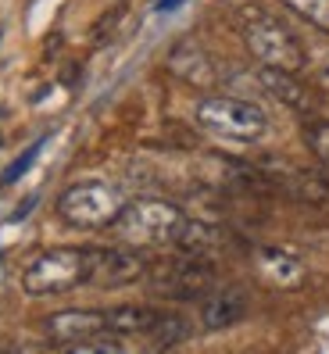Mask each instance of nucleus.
I'll return each instance as SVG.
<instances>
[{
  "label": "nucleus",
  "instance_id": "f257e3e1",
  "mask_svg": "<svg viewBox=\"0 0 329 354\" xmlns=\"http://www.w3.org/2000/svg\"><path fill=\"white\" fill-rule=\"evenodd\" d=\"M187 212L172 201L161 197H140L122 207L115 218V236L118 243L136 247V251H161V247H176L182 225H187Z\"/></svg>",
  "mask_w": 329,
  "mask_h": 354
},
{
  "label": "nucleus",
  "instance_id": "f03ea898",
  "mask_svg": "<svg viewBox=\"0 0 329 354\" xmlns=\"http://www.w3.org/2000/svg\"><path fill=\"white\" fill-rule=\"evenodd\" d=\"M240 36H243V44L258 65L283 68V72H304V44L269 11L243 8L240 11Z\"/></svg>",
  "mask_w": 329,
  "mask_h": 354
},
{
  "label": "nucleus",
  "instance_id": "7ed1b4c3",
  "mask_svg": "<svg viewBox=\"0 0 329 354\" xmlns=\"http://www.w3.org/2000/svg\"><path fill=\"white\" fill-rule=\"evenodd\" d=\"M90 251L93 247H54L32 258L22 272V290L29 297L68 294L90 279Z\"/></svg>",
  "mask_w": 329,
  "mask_h": 354
},
{
  "label": "nucleus",
  "instance_id": "20e7f679",
  "mask_svg": "<svg viewBox=\"0 0 329 354\" xmlns=\"http://www.w3.org/2000/svg\"><path fill=\"white\" fill-rule=\"evenodd\" d=\"M126 204L129 201L122 194V186L90 179V183H72L57 197V215L72 229H111Z\"/></svg>",
  "mask_w": 329,
  "mask_h": 354
},
{
  "label": "nucleus",
  "instance_id": "39448f33",
  "mask_svg": "<svg viewBox=\"0 0 329 354\" xmlns=\"http://www.w3.org/2000/svg\"><path fill=\"white\" fill-rule=\"evenodd\" d=\"M143 279H147L151 294L161 297V301H204L218 286L215 261L182 254V251L172 261L147 265V276Z\"/></svg>",
  "mask_w": 329,
  "mask_h": 354
},
{
  "label": "nucleus",
  "instance_id": "423d86ee",
  "mask_svg": "<svg viewBox=\"0 0 329 354\" xmlns=\"http://www.w3.org/2000/svg\"><path fill=\"white\" fill-rule=\"evenodd\" d=\"M197 122H200V129L240 140V143H254L269 133V115L258 104L240 100V97H222V93L204 97L197 104Z\"/></svg>",
  "mask_w": 329,
  "mask_h": 354
},
{
  "label": "nucleus",
  "instance_id": "0eeeda50",
  "mask_svg": "<svg viewBox=\"0 0 329 354\" xmlns=\"http://www.w3.org/2000/svg\"><path fill=\"white\" fill-rule=\"evenodd\" d=\"M147 258L136 247H93L90 251V286H100V290H122V286H133V283H143L147 276Z\"/></svg>",
  "mask_w": 329,
  "mask_h": 354
},
{
  "label": "nucleus",
  "instance_id": "6e6552de",
  "mask_svg": "<svg viewBox=\"0 0 329 354\" xmlns=\"http://www.w3.org/2000/svg\"><path fill=\"white\" fill-rule=\"evenodd\" d=\"M39 329L50 337V344L57 347H75L82 340H90L93 333L108 329V311H93V308H72V311H54L39 322Z\"/></svg>",
  "mask_w": 329,
  "mask_h": 354
},
{
  "label": "nucleus",
  "instance_id": "1a4fd4ad",
  "mask_svg": "<svg viewBox=\"0 0 329 354\" xmlns=\"http://www.w3.org/2000/svg\"><path fill=\"white\" fill-rule=\"evenodd\" d=\"M261 176L269 186H279L290 197L304 201V204H322L329 197V172H312V169H294V165H283V161H265L261 165Z\"/></svg>",
  "mask_w": 329,
  "mask_h": 354
},
{
  "label": "nucleus",
  "instance_id": "9d476101",
  "mask_svg": "<svg viewBox=\"0 0 329 354\" xmlns=\"http://www.w3.org/2000/svg\"><path fill=\"white\" fill-rule=\"evenodd\" d=\"M258 82H261V90L269 93V97H276L279 104H286L290 111H297V115H304V118L319 111V97H315V90L301 79V72H283V68H265V65H261Z\"/></svg>",
  "mask_w": 329,
  "mask_h": 354
},
{
  "label": "nucleus",
  "instance_id": "9b49d317",
  "mask_svg": "<svg viewBox=\"0 0 329 354\" xmlns=\"http://www.w3.org/2000/svg\"><path fill=\"white\" fill-rule=\"evenodd\" d=\"M176 251L215 261V258L233 251V233H229V229H222V225H215V222L187 218V225H182V233L176 240Z\"/></svg>",
  "mask_w": 329,
  "mask_h": 354
},
{
  "label": "nucleus",
  "instance_id": "f8f14e48",
  "mask_svg": "<svg viewBox=\"0 0 329 354\" xmlns=\"http://www.w3.org/2000/svg\"><path fill=\"white\" fill-rule=\"evenodd\" d=\"M247 290L243 286H215L208 297L200 304V326L208 333H222L236 326L243 315H247Z\"/></svg>",
  "mask_w": 329,
  "mask_h": 354
},
{
  "label": "nucleus",
  "instance_id": "ddd939ff",
  "mask_svg": "<svg viewBox=\"0 0 329 354\" xmlns=\"http://www.w3.org/2000/svg\"><path fill=\"white\" fill-rule=\"evenodd\" d=\"M251 261H254V272L269 286H276V290H297V286H304V265L294 254L279 251V247H254Z\"/></svg>",
  "mask_w": 329,
  "mask_h": 354
},
{
  "label": "nucleus",
  "instance_id": "4468645a",
  "mask_svg": "<svg viewBox=\"0 0 329 354\" xmlns=\"http://www.w3.org/2000/svg\"><path fill=\"white\" fill-rule=\"evenodd\" d=\"M169 68L182 79V82H190V86H215V82L222 79L218 75V65H215V57L208 50H200L197 44H179L169 57Z\"/></svg>",
  "mask_w": 329,
  "mask_h": 354
},
{
  "label": "nucleus",
  "instance_id": "2eb2a0df",
  "mask_svg": "<svg viewBox=\"0 0 329 354\" xmlns=\"http://www.w3.org/2000/svg\"><path fill=\"white\" fill-rule=\"evenodd\" d=\"M158 315L161 308H151V304H122L108 311V329L118 333V337H147Z\"/></svg>",
  "mask_w": 329,
  "mask_h": 354
},
{
  "label": "nucleus",
  "instance_id": "dca6fc26",
  "mask_svg": "<svg viewBox=\"0 0 329 354\" xmlns=\"http://www.w3.org/2000/svg\"><path fill=\"white\" fill-rule=\"evenodd\" d=\"M147 337H151L154 347H172V344H179V340L190 337V322L182 319V315H176V311H161L158 322H154V329L147 333Z\"/></svg>",
  "mask_w": 329,
  "mask_h": 354
},
{
  "label": "nucleus",
  "instance_id": "f3484780",
  "mask_svg": "<svg viewBox=\"0 0 329 354\" xmlns=\"http://www.w3.org/2000/svg\"><path fill=\"white\" fill-rule=\"evenodd\" d=\"M283 4L319 32H329V0H283Z\"/></svg>",
  "mask_w": 329,
  "mask_h": 354
},
{
  "label": "nucleus",
  "instance_id": "a211bd4d",
  "mask_svg": "<svg viewBox=\"0 0 329 354\" xmlns=\"http://www.w3.org/2000/svg\"><path fill=\"white\" fill-rule=\"evenodd\" d=\"M304 143H308V151L315 154V161L329 172V122H326V118L308 122V129H304Z\"/></svg>",
  "mask_w": 329,
  "mask_h": 354
},
{
  "label": "nucleus",
  "instance_id": "6ab92c4d",
  "mask_svg": "<svg viewBox=\"0 0 329 354\" xmlns=\"http://www.w3.org/2000/svg\"><path fill=\"white\" fill-rule=\"evenodd\" d=\"M44 143H47V140H36L29 151H22V154H18V158L8 165V169H4V176H0V186H11V183H18V179H22V176L32 169V165H36L39 151H44Z\"/></svg>",
  "mask_w": 329,
  "mask_h": 354
},
{
  "label": "nucleus",
  "instance_id": "aec40b11",
  "mask_svg": "<svg viewBox=\"0 0 329 354\" xmlns=\"http://www.w3.org/2000/svg\"><path fill=\"white\" fill-rule=\"evenodd\" d=\"M304 68H312L315 72V82L322 86V93H329V54H308L304 50Z\"/></svg>",
  "mask_w": 329,
  "mask_h": 354
},
{
  "label": "nucleus",
  "instance_id": "412c9836",
  "mask_svg": "<svg viewBox=\"0 0 329 354\" xmlns=\"http://www.w3.org/2000/svg\"><path fill=\"white\" fill-rule=\"evenodd\" d=\"M179 4H182V0H158L154 11H158V15H164V11H172V8H179Z\"/></svg>",
  "mask_w": 329,
  "mask_h": 354
}]
</instances>
